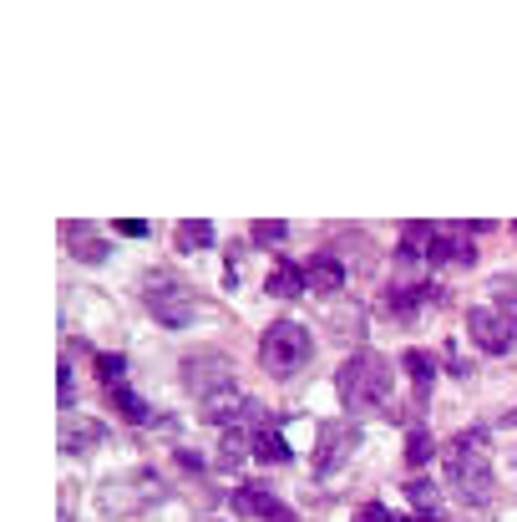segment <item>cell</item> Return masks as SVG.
Wrapping results in <instances>:
<instances>
[{"label": "cell", "instance_id": "15", "mask_svg": "<svg viewBox=\"0 0 517 522\" xmlns=\"http://www.w3.org/2000/svg\"><path fill=\"white\" fill-rule=\"evenodd\" d=\"M305 284H310L315 294H335V289H345V264H340L335 254H315V259L305 264Z\"/></svg>", "mask_w": 517, "mask_h": 522}, {"label": "cell", "instance_id": "18", "mask_svg": "<svg viewBox=\"0 0 517 522\" xmlns=\"http://www.w3.org/2000/svg\"><path fill=\"white\" fill-rule=\"evenodd\" d=\"M213 223H203V218H188V223H178V234H173V244L183 249V254H203V249H213Z\"/></svg>", "mask_w": 517, "mask_h": 522}, {"label": "cell", "instance_id": "14", "mask_svg": "<svg viewBox=\"0 0 517 522\" xmlns=\"http://www.w3.org/2000/svg\"><path fill=\"white\" fill-rule=\"evenodd\" d=\"M66 249H71V259H82V264H102L107 259V244L97 239V229L92 223H66Z\"/></svg>", "mask_w": 517, "mask_h": 522}, {"label": "cell", "instance_id": "7", "mask_svg": "<svg viewBox=\"0 0 517 522\" xmlns=\"http://www.w3.org/2000/svg\"><path fill=\"white\" fill-rule=\"evenodd\" d=\"M183 381L193 386V396L213 401V396H224V391H239L234 386V365L224 350H203V355H188L183 360Z\"/></svg>", "mask_w": 517, "mask_h": 522}, {"label": "cell", "instance_id": "6", "mask_svg": "<svg viewBox=\"0 0 517 522\" xmlns=\"http://www.w3.org/2000/svg\"><path fill=\"white\" fill-rule=\"evenodd\" d=\"M436 300H441V289H436L431 279H396V284L386 289V315H391V325L411 330V325H421V315H426Z\"/></svg>", "mask_w": 517, "mask_h": 522}, {"label": "cell", "instance_id": "13", "mask_svg": "<svg viewBox=\"0 0 517 522\" xmlns=\"http://www.w3.org/2000/svg\"><path fill=\"white\" fill-rule=\"evenodd\" d=\"M436 223H406L401 229V264H431V249H436Z\"/></svg>", "mask_w": 517, "mask_h": 522}, {"label": "cell", "instance_id": "26", "mask_svg": "<svg viewBox=\"0 0 517 522\" xmlns=\"http://www.w3.org/2000/svg\"><path fill=\"white\" fill-rule=\"evenodd\" d=\"M56 391H61L56 401L71 411V401H77V381H71V360H61V370H56Z\"/></svg>", "mask_w": 517, "mask_h": 522}, {"label": "cell", "instance_id": "17", "mask_svg": "<svg viewBox=\"0 0 517 522\" xmlns=\"http://www.w3.org/2000/svg\"><path fill=\"white\" fill-rule=\"evenodd\" d=\"M401 365H406V376H411V386H416V401H426V396H431V381H436V360H431L426 350H406Z\"/></svg>", "mask_w": 517, "mask_h": 522}, {"label": "cell", "instance_id": "23", "mask_svg": "<svg viewBox=\"0 0 517 522\" xmlns=\"http://www.w3.org/2000/svg\"><path fill=\"white\" fill-rule=\"evenodd\" d=\"M431 452H436L431 431H421V426H416V431H411V441H406V462H411V467H421V462H426Z\"/></svg>", "mask_w": 517, "mask_h": 522}, {"label": "cell", "instance_id": "22", "mask_svg": "<svg viewBox=\"0 0 517 522\" xmlns=\"http://www.w3.org/2000/svg\"><path fill=\"white\" fill-rule=\"evenodd\" d=\"M249 234H254L259 249H269V244H284V239H289V223H284V218H259Z\"/></svg>", "mask_w": 517, "mask_h": 522}, {"label": "cell", "instance_id": "29", "mask_svg": "<svg viewBox=\"0 0 517 522\" xmlns=\"http://www.w3.org/2000/svg\"><path fill=\"white\" fill-rule=\"evenodd\" d=\"M507 426H517V406H512V411H507Z\"/></svg>", "mask_w": 517, "mask_h": 522}, {"label": "cell", "instance_id": "10", "mask_svg": "<svg viewBox=\"0 0 517 522\" xmlns=\"http://www.w3.org/2000/svg\"><path fill=\"white\" fill-rule=\"evenodd\" d=\"M234 512H244V517H259V522H294V512L274 497V492H264L259 482H244V487H234Z\"/></svg>", "mask_w": 517, "mask_h": 522}, {"label": "cell", "instance_id": "28", "mask_svg": "<svg viewBox=\"0 0 517 522\" xmlns=\"http://www.w3.org/2000/svg\"><path fill=\"white\" fill-rule=\"evenodd\" d=\"M355 522H396V517H391V512H386L381 502H371V507H365V512L355 517Z\"/></svg>", "mask_w": 517, "mask_h": 522}, {"label": "cell", "instance_id": "31", "mask_svg": "<svg viewBox=\"0 0 517 522\" xmlns=\"http://www.w3.org/2000/svg\"><path fill=\"white\" fill-rule=\"evenodd\" d=\"M411 522H416V517H411Z\"/></svg>", "mask_w": 517, "mask_h": 522}, {"label": "cell", "instance_id": "12", "mask_svg": "<svg viewBox=\"0 0 517 522\" xmlns=\"http://www.w3.org/2000/svg\"><path fill=\"white\" fill-rule=\"evenodd\" d=\"M441 264H457V269H467V264H477V244H472V234H462V229H441L436 234V249H431V269H441Z\"/></svg>", "mask_w": 517, "mask_h": 522}, {"label": "cell", "instance_id": "1", "mask_svg": "<svg viewBox=\"0 0 517 522\" xmlns=\"http://www.w3.org/2000/svg\"><path fill=\"white\" fill-rule=\"evenodd\" d=\"M335 391L350 416H381L391 406V360L376 350H355L335 370Z\"/></svg>", "mask_w": 517, "mask_h": 522}, {"label": "cell", "instance_id": "25", "mask_svg": "<svg viewBox=\"0 0 517 522\" xmlns=\"http://www.w3.org/2000/svg\"><path fill=\"white\" fill-rule=\"evenodd\" d=\"M97 376L107 381V391H112V386H122V376H127V360H122V355H97Z\"/></svg>", "mask_w": 517, "mask_h": 522}, {"label": "cell", "instance_id": "21", "mask_svg": "<svg viewBox=\"0 0 517 522\" xmlns=\"http://www.w3.org/2000/svg\"><path fill=\"white\" fill-rule=\"evenodd\" d=\"M406 497L416 502V522H436L441 512H436V487L426 482V477H411L406 482Z\"/></svg>", "mask_w": 517, "mask_h": 522}, {"label": "cell", "instance_id": "9", "mask_svg": "<svg viewBox=\"0 0 517 522\" xmlns=\"http://www.w3.org/2000/svg\"><path fill=\"white\" fill-rule=\"evenodd\" d=\"M467 335L477 340V350H487V355H507L512 340H517V325H512L502 310H467Z\"/></svg>", "mask_w": 517, "mask_h": 522}, {"label": "cell", "instance_id": "4", "mask_svg": "<svg viewBox=\"0 0 517 522\" xmlns=\"http://www.w3.org/2000/svg\"><path fill=\"white\" fill-rule=\"evenodd\" d=\"M310 355H315V340H310V330H305L300 320H274V325L259 335V365L269 370L274 381L294 376V370H305Z\"/></svg>", "mask_w": 517, "mask_h": 522}, {"label": "cell", "instance_id": "27", "mask_svg": "<svg viewBox=\"0 0 517 522\" xmlns=\"http://www.w3.org/2000/svg\"><path fill=\"white\" fill-rule=\"evenodd\" d=\"M112 234H127V239H142V234H147V223H137V218H122V223H112Z\"/></svg>", "mask_w": 517, "mask_h": 522}, {"label": "cell", "instance_id": "20", "mask_svg": "<svg viewBox=\"0 0 517 522\" xmlns=\"http://www.w3.org/2000/svg\"><path fill=\"white\" fill-rule=\"evenodd\" d=\"M254 457H259V462H269V467H284L294 452H289V441H284L279 431H269V426H264V431L254 436Z\"/></svg>", "mask_w": 517, "mask_h": 522}, {"label": "cell", "instance_id": "19", "mask_svg": "<svg viewBox=\"0 0 517 522\" xmlns=\"http://www.w3.org/2000/svg\"><path fill=\"white\" fill-rule=\"evenodd\" d=\"M254 436L259 431H224V441H218V462H224V467H239L244 457H254Z\"/></svg>", "mask_w": 517, "mask_h": 522}, {"label": "cell", "instance_id": "30", "mask_svg": "<svg viewBox=\"0 0 517 522\" xmlns=\"http://www.w3.org/2000/svg\"><path fill=\"white\" fill-rule=\"evenodd\" d=\"M61 522H71V517H66V512H61Z\"/></svg>", "mask_w": 517, "mask_h": 522}, {"label": "cell", "instance_id": "3", "mask_svg": "<svg viewBox=\"0 0 517 522\" xmlns=\"http://www.w3.org/2000/svg\"><path fill=\"white\" fill-rule=\"evenodd\" d=\"M447 477H452L457 502H467V507H482V502H492V492H497L487 446H472L467 436H457V441L447 446Z\"/></svg>", "mask_w": 517, "mask_h": 522}, {"label": "cell", "instance_id": "5", "mask_svg": "<svg viewBox=\"0 0 517 522\" xmlns=\"http://www.w3.org/2000/svg\"><path fill=\"white\" fill-rule=\"evenodd\" d=\"M158 492L163 487H158L153 472H132V477H112L107 487H97V507L112 512V517H137Z\"/></svg>", "mask_w": 517, "mask_h": 522}, {"label": "cell", "instance_id": "2", "mask_svg": "<svg viewBox=\"0 0 517 522\" xmlns=\"http://www.w3.org/2000/svg\"><path fill=\"white\" fill-rule=\"evenodd\" d=\"M142 300H147V310H153V320L168 325V330H183V325H198V320L213 315V305L203 300V294H198L193 284L173 279L168 269H147Z\"/></svg>", "mask_w": 517, "mask_h": 522}, {"label": "cell", "instance_id": "24", "mask_svg": "<svg viewBox=\"0 0 517 522\" xmlns=\"http://www.w3.org/2000/svg\"><path fill=\"white\" fill-rule=\"evenodd\" d=\"M112 406H117L127 421H147V406H142V401H137L127 386H112Z\"/></svg>", "mask_w": 517, "mask_h": 522}, {"label": "cell", "instance_id": "11", "mask_svg": "<svg viewBox=\"0 0 517 522\" xmlns=\"http://www.w3.org/2000/svg\"><path fill=\"white\" fill-rule=\"evenodd\" d=\"M102 441H107V426L92 421V416H66L61 421V452L66 457H87V452H97Z\"/></svg>", "mask_w": 517, "mask_h": 522}, {"label": "cell", "instance_id": "16", "mask_svg": "<svg viewBox=\"0 0 517 522\" xmlns=\"http://www.w3.org/2000/svg\"><path fill=\"white\" fill-rule=\"evenodd\" d=\"M264 289L274 294V300H300L310 284H305V269L300 264H274V274L264 279Z\"/></svg>", "mask_w": 517, "mask_h": 522}, {"label": "cell", "instance_id": "8", "mask_svg": "<svg viewBox=\"0 0 517 522\" xmlns=\"http://www.w3.org/2000/svg\"><path fill=\"white\" fill-rule=\"evenodd\" d=\"M355 446H360V431L345 426V421H325L320 436H315V482L335 477L350 457H355Z\"/></svg>", "mask_w": 517, "mask_h": 522}]
</instances>
